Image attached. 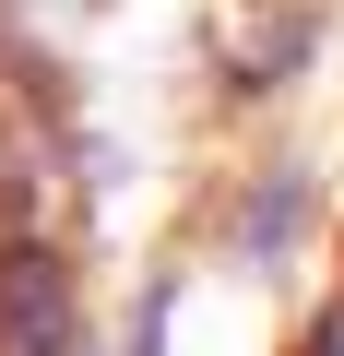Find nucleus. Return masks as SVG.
<instances>
[{"label": "nucleus", "mask_w": 344, "mask_h": 356, "mask_svg": "<svg viewBox=\"0 0 344 356\" xmlns=\"http://www.w3.org/2000/svg\"><path fill=\"white\" fill-rule=\"evenodd\" d=\"M0 321H13V344H24V356H60V273H48V261H13Z\"/></svg>", "instance_id": "nucleus-1"}, {"label": "nucleus", "mask_w": 344, "mask_h": 356, "mask_svg": "<svg viewBox=\"0 0 344 356\" xmlns=\"http://www.w3.org/2000/svg\"><path fill=\"white\" fill-rule=\"evenodd\" d=\"M297 214H309V191H297V178H285V191H261V202L238 214V238H249V250H261V238L285 250V238H297Z\"/></svg>", "instance_id": "nucleus-2"}]
</instances>
